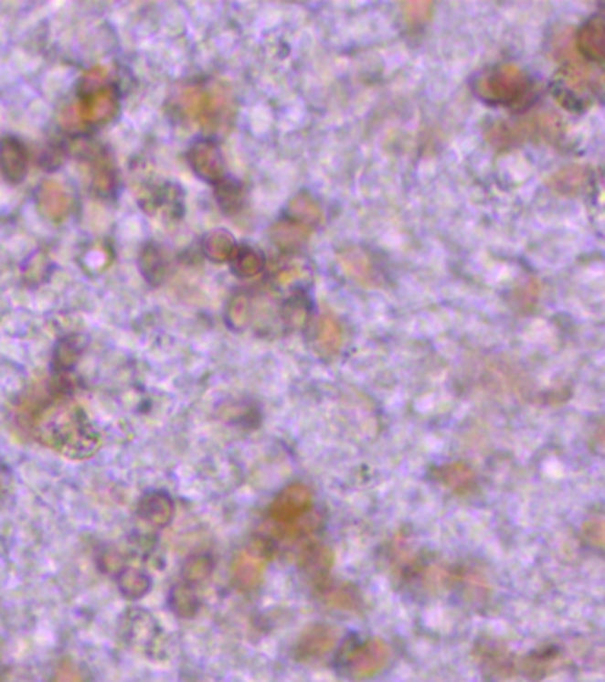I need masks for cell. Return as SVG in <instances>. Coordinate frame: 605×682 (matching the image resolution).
<instances>
[{
    "mask_svg": "<svg viewBox=\"0 0 605 682\" xmlns=\"http://www.w3.org/2000/svg\"><path fill=\"white\" fill-rule=\"evenodd\" d=\"M339 263L350 278L363 284H373L377 281L373 261L361 249H348L339 256Z\"/></svg>",
    "mask_w": 605,
    "mask_h": 682,
    "instance_id": "obj_19",
    "label": "cell"
},
{
    "mask_svg": "<svg viewBox=\"0 0 605 682\" xmlns=\"http://www.w3.org/2000/svg\"><path fill=\"white\" fill-rule=\"evenodd\" d=\"M307 237H309V229L292 218L281 220L272 228L273 244L282 250H295L301 248L307 240Z\"/></svg>",
    "mask_w": 605,
    "mask_h": 682,
    "instance_id": "obj_20",
    "label": "cell"
},
{
    "mask_svg": "<svg viewBox=\"0 0 605 682\" xmlns=\"http://www.w3.org/2000/svg\"><path fill=\"white\" fill-rule=\"evenodd\" d=\"M120 105V94L114 86H100L96 90H88L79 103V116L84 123L98 126L109 123Z\"/></svg>",
    "mask_w": 605,
    "mask_h": 682,
    "instance_id": "obj_6",
    "label": "cell"
},
{
    "mask_svg": "<svg viewBox=\"0 0 605 682\" xmlns=\"http://www.w3.org/2000/svg\"><path fill=\"white\" fill-rule=\"evenodd\" d=\"M226 322L231 329L243 331L252 322V299L247 293H237L226 310Z\"/></svg>",
    "mask_w": 605,
    "mask_h": 682,
    "instance_id": "obj_29",
    "label": "cell"
},
{
    "mask_svg": "<svg viewBox=\"0 0 605 682\" xmlns=\"http://www.w3.org/2000/svg\"><path fill=\"white\" fill-rule=\"evenodd\" d=\"M474 94L492 105H520L531 93V80L515 64H501L476 77Z\"/></svg>",
    "mask_w": 605,
    "mask_h": 682,
    "instance_id": "obj_3",
    "label": "cell"
},
{
    "mask_svg": "<svg viewBox=\"0 0 605 682\" xmlns=\"http://www.w3.org/2000/svg\"><path fill=\"white\" fill-rule=\"evenodd\" d=\"M203 250L212 261L222 263V261H229L233 258V254L237 250V242H235L233 235H229L228 231L217 229V231H212L210 235H207V239L203 242Z\"/></svg>",
    "mask_w": 605,
    "mask_h": 682,
    "instance_id": "obj_24",
    "label": "cell"
},
{
    "mask_svg": "<svg viewBox=\"0 0 605 682\" xmlns=\"http://www.w3.org/2000/svg\"><path fill=\"white\" fill-rule=\"evenodd\" d=\"M185 103L188 112L197 120V123L203 124L207 130H215L222 123L228 100L224 94L215 91L190 90L185 96Z\"/></svg>",
    "mask_w": 605,
    "mask_h": 682,
    "instance_id": "obj_8",
    "label": "cell"
},
{
    "mask_svg": "<svg viewBox=\"0 0 605 682\" xmlns=\"http://www.w3.org/2000/svg\"><path fill=\"white\" fill-rule=\"evenodd\" d=\"M213 570V559L210 555H196L185 563L183 580L188 585L201 583L210 578Z\"/></svg>",
    "mask_w": 605,
    "mask_h": 682,
    "instance_id": "obj_33",
    "label": "cell"
},
{
    "mask_svg": "<svg viewBox=\"0 0 605 682\" xmlns=\"http://www.w3.org/2000/svg\"><path fill=\"white\" fill-rule=\"evenodd\" d=\"M343 343H345V331L341 324L333 316H324L318 322V327L313 338V345L318 356L322 357L337 356L339 350L343 348Z\"/></svg>",
    "mask_w": 605,
    "mask_h": 682,
    "instance_id": "obj_15",
    "label": "cell"
},
{
    "mask_svg": "<svg viewBox=\"0 0 605 682\" xmlns=\"http://www.w3.org/2000/svg\"><path fill=\"white\" fill-rule=\"evenodd\" d=\"M141 271L143 276L150 281L152 284L162 282L167 274V260L162 252V249L156 248L154 244H148L143 249L141 254Z\"/></svg>",
    "mask_w": 605,
    "mask_h": 682,
    "instance_id": "obj_26",
    "label": "cell"
},
{
    "mask_svg": "<svg viewBox=\"0 0 605 682\" xmlns=\"http://www.w3.org/2000/svg\"><path fill=\"white\" fill-rule=\"evenodd\" d=\"M548 186L559 194L577 196V194H580L582 190H586L588 186H591V173H589V169H586L582 165H570V167H565L559 173H556L550 178Z\"/></svg>",
    "mask_w": 605,
    "mask_h": 682,
    "instance_id": "obj_18",
    "label": "cell"
},
{
    "mask_svg": "<svg viewBox=\"0 0 605 682\" xmlns=\"http://www.w3.org/2000/svg\"><path fill=\"white\" fill-rule=\"evenodd\" d=\"M290 218L305 228H311L322 222L324 212H322V207L316 203V199H313L307 194H299L290 203Z\"/></svg>",
    "mask_w": 605,
    "mask_h": 682,
    "instance_id": "obj_25",
    "label": "cell"
},
{
    "mask_svg": "<svg viewBox=\"0 0 605 682\" xmlns=\"http://www.w3.org/2000/svg\"><path fill=\"white\" fill-rule=\"evenodd\" d=\"M557 661H559V652L554 647H548L545 651L529 654L524 659L522 670L531 681H538V679H544L545 676L552 672V668L557 666Z\"/></svg>",
    "mask_w": 605,
    "mask_h": 682,
    "instance_id": "obj_23",
    "label": "cell"
},
{
    "mask_svg": "<svg viewBox=\"0 0 605 682\" xmlns=\"http://www.w3.org/2000/svg\"><path fill=\"white\" fill-rule=\"evenodd\" d=\"M92 184L100 194H111L114 190V169L107 162H100L94 167Z\"/></svg>",
    "mask_w": 605,
    "mask_h": 682,
    "instance_id": "obj_37",
    "label": "cell"
},
{
    "mask_svg": "<svg viewBox=\"0 0 605 682\" xmlns=\"http://www.w3.org/2000/svg\"><path fill=\"white\" fill-rule=\"evenodd\" d=\"M391 654V647L380 638L350 636L335 654V668L350 681H367L384 672Z\"/></svg>",
    "mask_w": 605,
    "mask_h": 682,
    "instance_id": "obj_2",
    "label": "cell"
},
{
    "mask_svg": "<svg viewBox=\"0 0 605 682\" xmlns=\"http://www.w3.org/2000/svg\"><path fill=\"white\" fill-rule=\"evenodd\" d=\"M186 160L192 171L205 182L218 184L220 180H224V173H226L224 156H222L220 148L213 141H208V139L196 141L186 154Z\"/></svg>",
    "mask_w": 605,
    "mask_h": 682,
    "instance_id": "obj_7",
    "label": "cell"
},
{
    "mask_svg": "<svg viewBox=\"0 0 605 682\" xmlns=\"http://www.w3.org/2000/svg\"><path fill=\"white\" fill-rule=\"evenodd\" d=\"M217 201L228 214H235L242 207V188L233 180H220L217 184Z\"/></svg>",
    "mask_w": 605,
    "mask_h": 682,
    "instance_id": "obj_31",
    "label": "cell"
},
{
    "mask_svg": "<svg viewBox=\"0 0 605 682\" xmlns=\"http://www.w3.org/2000/svg\"><path fill=\"white\" fill-rule=\"evenodd\" d=\"M265 548L256 544V548L243 551L233 561V581L240 590H254L263 580L265 572Z\"/></svg>",
    "mask_w": 605,
    "mask_h": 682,
    "instance_id": "obj_10",
    "label": "cell"
},
{
    "mask_svg": "<svg viewBox=\"0 0 605 682\" xmlns=\"http://www.w3.org/2000/svg\"><path fill=\"white\" fill-rule=\"evenodd\" d=\"M54 682H84L82 681V677H80V674H79V670L71 665V663H64V665H61L59 668H58V672H56V679H54Z\"/></svg>",
    "mask_w": 605,
    "mask_h": 682,
    "instance_id": "obj_39",
    "label": "cell"
},
{
    "mask_svg": "<svg viewBox=\"0 0 605 682\" xmlns=\"http://www.w3.org/2000/svg\"><path fill=\"white\" fill-rule=\"evenodd\" d=\"M433 4L431 2H409L403 5L405 16L412 24H423L431 15Z\"/></svg>",
    "mask_w": 605,
    "mask_h": 682,
    "instance_id": "obj_38",
    "label": "cell"
},
{
    "mask_svg": "<svg viewBox=\"0 0 605 682\" xmlns=\"http://www.w3.org/2000/svg\"><path fill=\"white\" fill-rule=\"evenodd\" d=\"M484 659L483 665L486 668L492 670L494 676L501 674V676H510L514 665L510 661V655L504 651H497L494 647H488L486 651H483Z\"/></svg>",
    "mask_w": 605,
    "mask_h": 682,
    "instance_id": "obj_36",
    "label": "cell"
},
{
    "mask_svg": "<svg viewBox=\"0 0 605 682\" xmlns=\"http://www.w3.org/2000/svg\"><path fill=\"white\" fill-rule=\"evenodd\" d=\"M337 642V634L331 625L316 623L305 629L295 645V655L302 661H313L327 655Z\"/></svg>",
    "mask_w": 605,
    "mask_h": 682,
    "instance_id": "obj_11",
    "label": "cell"
},
{
    "mask_svg": "<svg viewBox=\"0 0 605 682\" xmlns=\"http://www.w3.org/2000/svg\"><path fill=\"white\" fill-rule=\"evenodd\" d=\"M282 325L290 331L301 329L303 324L307 322L309 316V299L303 292H295L288 301L282 303L279 308Z\"/></svg>",
    "mask_w": 605,
    "mask_h": 682,
    "instance_id": "obj_22",
    "label": "cell"
},
{
    "mask_svg": "<svg viewBox=\"0 0 605 682\" xmlns=\"http://www.w3.org/2000/svg\"><path fill=\"white\" fill-rule=\"evenodd\" d=\"M231 261H233L235 274L240 278H254L265 267L261 254L250 248H237Z\"/></svg>",
    "mask_w": 605,
    "mask_h": 682,
    "instance_id": "obj_30",
    "label": "cell"
},
{
    "mask_svg": "<svg viewBox=\"0 0 605 682\" xmlns=\"http://www.w3.org/2000/svg\"><path fill=\"white\" fill-rule=\"evenodd\" d=\"M169 602H171V608L173 612L183 617V619H190L197 613L199 610V597L197 593L192 589V585L188 583H178L175 589L171 590V597H169Z\"/></svg>",
    "mask_w": 605,
    "mask_h": 682,
    "instance_id": "obj_27",
    "label": "cell"
},
{
    "mask_svg": "<svg viewBox=\"0 0 605 682\" xmlns=\"http://www.w3.org/2000/svg\"><path fill=\"white\" fill-rule=\"evenodd\" d=\"M80 357V348L73 340H62L54 356V367L61 372H68L69 368L75 367V363Z\"/></svg>",
    "mask_w": 605,
    "mask_h": 682,
    "instance_id": "obj_35",
    "label": "cell"
},
{
    "mask_svg": "<svg viewBox=\"0 0 605 682\" xmlns=\"http://www.w3.org/2000/svg\"><path fill=\"white\" fill-rule=\"evenodd\" d=\"M139 517L150 527H167L175 517V503L169 495L152 491L139 503Z\"/></svg>",
    "mask_w": 605,
    "mask_h": 682,
    "instance_id": "obj_14",
    "label": "cell"
},
{
    "mask_svg": "<svg viewBox=\"0 0 605 682\" xmlns=\"http://www.w3.org/2000/svg\"><path fill=\"white\" fill-rule=\"evenodd\" d=\"M577 48L588 61L602 62L605 56V22L602 15L588 20L577 32Z\"/></svg>",
    "mask_w": 605,
    "mask_h": 682,
    "instance_id": "obj_13",
    "label": "cell"
},
{
    "mask_svg": "<svg viewBox=\"0 0 605 682\" xmlns=\"http://www.w3.org/2000/svg\"><path fill=\"white\" fill-rule=\"evenodd\" d=\"M50 272V260L43 252H36L26 261L24 265V281L29 286H37L39 282L47 280V274Z\"/></svg>",
    "mask_w": 605,
    "mask_h": 682,
    "instance_id": "obj_34",
    "label": "cell"
},
{
    "mask_svg": "<svg viewBox=\"0 0 605 682\" xmlns=\"http://www.w3.org/2000/svg\"><path fill=\"white\" fill-rule=\"evenodd\" d=\"M313 506V493L302 484H292L282 489L271 505L269 514L277 525H292L303 517Z\"/></svg>",
    "mask_w": 605,
    "mask_h": 682,
    "instance_id": "obj_5",
    "label": "cell"
},
{
    "mask_svg": "<svg viewBox=\"0 0 605 682\" xmlns=\"http://www.w3.org/2000/svg\"><path fill=\"white\" fill-rule=\"evenodd\" d=\"M118 587L128 599H141L152 589V580L148 574L137 569H124L118 576Z\"/></svg>",
    "mask_w": 605,
    "mask_h": 682,
    "instance_id": "obj_28",
    "label": "cell"
},
{
    "mask_svg": "<svg viewBox=\"0 0 605 682\" xmlns=\"http://www.w3.org/2000/svg\"><path fill=\"white\" fill-rule=\"evenodd\" d=\"M29 171V152L26 144L15 137L0 141V173L9 184H20Z\"/></svg>",
    "mask_w": 605,
    "mask_h": 682,
    "instance_id": "obj_9",
    "label": "cell"
},
{
    "mask_svg": "<svg viewBox=\"0 0 605 682\" xmlns=\"http://www.w3.org/2000/svg\"><path fill=\"white\" fill-rule=\"evenodd\" d=\"M27 425L39 444L71 461L90 459L101 442L86 412L62 395H52L29 409Z\"/></svg>",
    "mask_w": 605,
    "mask_h": 682,
    "instance_id": "obj_1",
    "label": "cell"
},
{
    "mask_svg": "<svg viewBox=\"0 0 605 682\" xmlns=\"http://www.w3.org/2000/svg\"><path fill=\"white\" fill-rule=\"evenodd\" d=\"M435 480L456 495H467L476 485L474 471L463 463H451L435 469Z\"/></svg>",
    "mask_w": 605,
    "mask_h": 682,
    "instance_id": "obj_16",
    "label": "cell"
},
{
    "mask_svg": "<svg viewBox=\"0 0 605 682\" xmlns=\"http://www.w3.org/2000/svg\"><path fill=\"white\" fill-rule=\"evenodd\" d=\"M334 557L331 549L324 546H314L309 548L303 553L302 569L307 572V576L318 583H324L325 578L329 576L333 569Z\"/></svg>",
    "mask_w": 605,
    "mask_h": 682,
    "instance_id": "obj_21",
    "label": "cell"
},
{
    "mask_svg": "<svg viewBox=\"0 0 605 682\" xmlns=\"http://www.w3.org/2000/svg\"><path fill=\"white\" fill-rule=\"evenodd\" d=\"M139 613L130 615L128 619V638L130 644L135 647H141L143 651H150L153 645H156V636L160 633L158 623L153 621L152 615H148L143 610H137Z\"/></svg>",
    "mask_w": 605,
    "mask_h": 682,
    "instance_id": "obj_17",
    "label": "cell"
},
{
    "mask_svg": "<svg viewBox=\"0 0 605 682\" xmlns=\"http://www.w3.org/2000/svg\"><path fill=\"white\" fill-rule=\"evenodd\" d=\"M36 203H37L39 212L52 220H62L68 218L73 207V199L66 192V188L54 182H47L37 188Z\"/></svg>",
    "mask_w": 605,
    "mask_h": 682,
    "instance_id": "obj_12",
    "label": "cell"
},
{
    "mask_svg": "<svg viewBox=\"0 0 605 682\" xmlns=\"http://www.w3.org/2000/svg\"><path fill=\"white\" fill-rule=\"evenodd\" d=\"M559 128H561V124L557 122V118L544 114L538 120H527V122H522V123L495 124L490 130L488 139L495 146H510V144H515V143H518L525 137H536V135L556 137L559 133Z\"/></svg>",
    "mask_w": 605,
    "mask_h": 682,
    "instance_id": "obj_4",
    "label": "cell"
},
{
    "mask_svg": "<svg viewBox=\"0 0 605 682\" xmlns=\"http://www.w3.org/2000/svg\"><path fill=\"white\" fill-rule=\"evenodd\" d=\"M324 599L329 606L337 610H356L359 608V593L352 587L337 585V587H325Z\"/></svg>",
    "mask_w": 605,
    "mask_h": 682,
    "instance_id": "obj_32",
    "label": "cell"
}]
</instances>
